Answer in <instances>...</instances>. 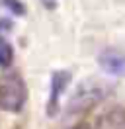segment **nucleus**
Wrapping results in <instances>:
<instances>
[{
  "label": "nucleus",
  "mask_w": 125,
  "mask_h": 129,
  "mask_svg": "<svg viewBox=\"0 0 125 129\" xmlns=\"http://www.w3.org/2000/svg\"><path fill=\"white\" fill-rule=\"evenodd\" d=\"M106 94H108V84H104L100 80L90 78V80L80 82L69 100V112L70 113L86 112V110L94 108L98 102H102L106 98Z\"/></svg>",
  "instance_id": "obj_1"
},
{
  "label": "nucleus",
  "mask_w": 125,
  "mask_h": 129,
  "mask_svg": "<svg viewBox=\"0 0 125 129\" xmlns=\"http://www.w3.org/2000/svg\"><path fill=\"white\" fill-rule=\"evenodd\" d=\"M27 100V88L20 74H6L0 80V108L6 112H20Z\"/></svg>",
  "instance_id": "obj_2"
},
{
  "label": "nucleus",
  "mask_w": 125,
  "mask_h": 129,
  "mask_svg": "<svg viewBox=\"0 0 125 129\" xmlns=\"http://www.w3.org/2000/svg\"><path fill=\"white\" fill-rule=\"evenodd\" d=\"M98 64L109 76L123 78L125 76V51L117 47H106L98 55Z\"/></svg>",
  "instance_id": "obj_3"
},
{
  "label": "nucleus",
  "mask_w": 125,
  "mask_h": 129,
  "mask_svg": "<svg viewBox=\"0 0 125 129\" xmlns=\"http://www.w3.org/2000/svg\"><path fill=\"white\" fill-rule=\"evenodd\" d=\"M70 82V73L69 71H57L51 76V92H49V102H47V113L55 115L59 112V102H61L62 92L67 90Z\"/></svg>",
  "instance_id": "obj_4"
},
{
  "label": "nucleus",
  "mask_w": 125,
  "mask_h": 129,
  "mask_svg": "<svg viewBox=\"0 0 125 129\" xmlns=\"http://www.w3.org/2000/svg\"><path fill=\"white\" fill-rule=\"evenodd\" d=\"M98 129H125V110L113 108L98 119Z\"/></svg>",
  "instance_id": "obj_5"
},
{
  "label": "nucleus",
  "mask_w": 125,
  "mask_h": 129,
  "mask_svg": "<svg viewBox=\"0 0 125 129\" xmlns=\"http://www.w3.org/2000/svg\"><path fill=\"white\" fill-rule=\"evenodd\" d=\"M14 61V49L4 37H0V67H10Z\"/></svg>",
  "instance_id": "obj_6"
},
{
  "label": "nucleus",
  "mask_w": 125,
  "mask_h": 129,
  "mask_svg": "<svg viewBox=\"0 0 125 129\" xmlns=\"http://www.w3.org/2000/svg\"><path fill=\"white\" fill-rule=\"evenodd\" d=\"M2 4L8 8L10 14H14V16H23L25 14V6H23L20 0H2Z\"/></svg>",
  "instance_id": "obj_7"
},
{
  "label": "nucleus",
  "mask_w": 125,
  "mask_h": 129,
  "mask_svg": "<svg viewBox=\"0 0 125 129\" xmlns=\"http://www.w3.org/2000/svg\"><path fill=\"white\" fill-rule=\"evenodd\" d=\"M72 129H90V125H86V123H80V125H76V127H72Z\"/></svg>",
  "instance_id": "obj_8"
}]
</instances>
